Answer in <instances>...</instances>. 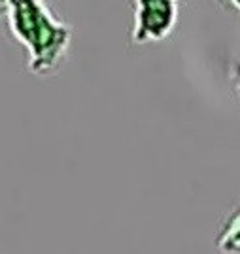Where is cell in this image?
<instances>
[{
	"label": "cell",
	"mask_w": 240,
	"mask_h": 254,
	"mask_svg": "<svg viewBox=\"0 0 240 254\" xmlns=\"http://www.w3.org/2000/svg\"><path fill=\"white\" fill-rule=\"evenodd\" d=\"M4 13L13 38L27 50L29 72L53 74L70 50L72 29L42 0H4Z\"/></svg>",
	"instance_id": "1"
},
{
	"label": "cell",
	"mask_w": 240,
	"mask_h": 254,
	"mask_svg": "<svg viewBox=\"0 0 240 254\" xmlns=\"http://www.w3.org/2000/svg\"><path fill=\"white\" fill-rule=\"evenodd\" d=\"M178 13V0H135L131 42L135 46H144L168 38L176 27Z\"/></svg>",
	"instance_id": "2"
},
{
	"label": "cell",
	"mask_w": 240,
	"mask_h": 254,
	"mask_svg": "<svg viewBox=\"0 0 240 254\" xmlns=\"http://www.w3.org/2000/svg\"><path fill=\"white\" fill-rule=\"evenodd\" d=\"M218 247L223 253H240V211L231 216L229 224L219 235Z\"/></svg>",
	"instance_id": "3"
},
{
	"label": "cell",
	"mask_w": 240,
	"mask_h": 254,
	"mask_svg": "<svg viewBox=\"0 0 240 254\" xmlns=\"http://www.w3.org/2000/svg\"><path fill=\"white\" fill-rule=\"evenodd\" d=\"M223 8H229L233 11H240V0H218Z\"/></svg>",
	"instance_id": "4"
},
{
	"label": "cell",
	"mask_w": 240,
	"mask_h": 254,
	"mask_svg": "<svg viewBox=\"0 0 240 254\" xmlns=\"http://www.w3.org/2000/svg\"><path fill=\"white\" fill-rule=\"evenodd\" d=\"M0 8H2V10H4V0H0Z\"/></svg>",
	"instance_id": "5"
},
{
	"label": "cell",
	"mask_w": 240,
	"mask_h": 254,
	"mask_svg": "<svg viewBox=\"0 0 240 254\" xmlns=\"http://www.w3.org/2000/svg\"><path fill=\"white\" fill-rule=\"evenodd\" d=\"M178 2H184V0H178Z\"/></svg>",
	"instance_id": "6"
}]
</instances>
